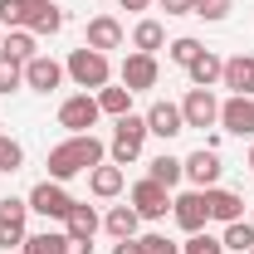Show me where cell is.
<instances>
[{
  "label": "cell",
  "instance_id": "8992f818",
  "mask_svg": "<svg viewBox=\"0 0 254 254\" xmlns=\"http://www.w3.org/2000/svg\"><path fill=\"white\" fill-rule=\"evenodd\" d=\"M98 118H103V108H98L93 93H73V98H64V108H59V127H68V132H88Z\"/></svg>",
  "mask_w": 254,
  "mask_h": 254
},
{
  "label": "cell",
  "instance_id": "9a60e30c",
  "mask_svg": "<svg viewBox=\"0 0 254 254\" xmlns=\"http://www.w3.org/2000/svg\"><path fill=\"white\" fill-rule=\"evenodd\" d=\"M25 30L30 34H59L64 30V10L54 0H25Z\"/></svg>",
  "mask_w": 254,
  "mask_h": 254
},
{
  "label": "cell",
  "instance_id": "ab89813d",
  "mask_svg": "<svg viewBox=\"0 0 254 254\" xmlns=\"http://www.w3.org/2000/svg\"><path fill=\"white\" fill-rule=\"evenodd\" d=\"M250 171H254V147H250Z\"/></svg>",
  "mask_w": 254,
  "mask_h": 254
},
{
  "label": "cell",
  "instance_id": "ac0fdd59",
  "mask_svg": "<svg viewBox=\"0 0 254 254\" xmlns=\"http://www.w3.org/2000/svg\"><path fill=\"white\" fill-rule=\"evenodd\" d=\"M205 210H210V220H220V225L245 220V200H240L235 190H220V186H210V190H205Z\"/></svg>",
  "mask_w": 254,
  "mask_h": 254
},
{
  "label": "cell",
  "instance_id": "836d02e7",
  "mask_svg": "<svg viewBox=\"0 0 254 254\" xmlns=\"http://www.w3.org/2000/svg\"><path fill=\"white\" fill-rule=\"evenodd\" d=\"M190 15H200V20H225V15H230V0H195Z\"/></svg>",
  "mask_w": 254,
  "mask_h": 254
},
{
  "label": "cell",
  "instance_id": "ffe728a7",
  "mask_svg": "<svg viewBox=\"0 0 254 254\" xmlns=\"http://www.w3.org/2000/svg\"><path fill=\"white\" fill-rule=\"evenodd\" d=\"M186 73H190V88H215V83H220V73H225V59L205 49V54H200V59L190 64Z\"/></svg>",
  "mask_w": 254,
  "mask_h": 254
},
{
  "label": "cell",
  "instance_id": "5b68a950",
  "mask_svg": "<svg viewBox=\"0 0 254 254\" xmlns=\"http://www.w3.org/2000/svg\"><path fill=\"white\" fill-rule=\"evenodd\" d=\"M25 220H30V200L5 195V200H0V250L25 245Z\"/></svg>",
  "mask_w": 254,
  "mask_h": 254
},
{
  "label": "cell",
  "instance_id": "e0dca14e",
  "mask_svg": "<svg viewBox=\"0 0 254 254\" xmlns=\"http://www.w3.org/2000/svg\"><path fill=\"white\" fill-rule=\"evenodd\" d=\"M83 44H88V49H98V54H108V49H123V25H118L113 15H98V20H88Z\"/></svg>",
  "mask_w": 254,
  "mask_h": 254
},
{
  "label": "cell",
  "instance_id": "5bb4252c",
  "mask_svg": "<svg viewBox=\"0 0 254 254\" xmlns=\"http://www.w3.org/2000/svg\"><path fill=\"white\" fill-rule=\"evenodd\" d=\"M25 83H30L34 93H54L64 83V64L49 59V54H34V59L25 64Z\"/></svg>",
  "mask_w": 254,
  "mask_h": 254
},
{
  "label": "cell",
  "instance_id": "7a4b0ae2",
  "mask_svg": "<svg viewBox=\"0 0 254 254\" xmlns=\"http://www.w3.org/2000/svg\"><path fill=\"white\" fill-rule=\"evenodd\" d=\"M64 73L78 83V88H108V78H113V64H108V54H98V49H73L68 54V64H64Z\"/></svg>",
  "mask_w": 254,
  "mask_h": 254
},
{
  "label": "cell",
  "instance_id": "7c38bea8",
  "mask_svg": "<svg viewBox=\"0 0 254 254\" xmlns=\"http://www.w3.org/2000/svg\"><path fill=\"white\" fill-rule=\"evenodd\" d=\"M161 68H157V54H127L123 59V83L132 93H147V88H157Z\"/></svg>",
  "mask_w": 254,
  "mask_h": 254
},
{
  "label": "cell",
  "instance_id": "d6986e66",
  "mask_svg": "<svg viewBox=\"0 0 254 254\" xmlns=\"http://www.w3.org/2000/svg\"><path fill=\"white\" fill-rule=\"evenodd\" d=\"M137 225H142V215H137L132 205H113V210L103 215V230H108L113 240H137Z\"/></svg>",
  "mask_w": 254,
  "mask_h": 254
},
{
  "label": "cell",
  "instance_id": "d4e9b609",
  "mask_svg": "<svg viewBox=\"0 0 254 254\" xmlns=\"http://www.w3.org/2000/svg\"><path fill=\"white\" fill-rule=\"evenodd\" d=\"M0 54H10V59H20V64H30L39 49H34V34L30 30H10L5 34V44H0Z\"/></svg>",
  "mask_w": 254,
  "mask_h": 254
},
{
  "label": "cell",
  "instance_id": "8d00e7d4",
  "mask_svg": "<svg viewBox=\"0 0 254 254\" xmlns=\"http://www.w3.org/2000/svg\"><path fill=\"white\" fill-rule=\"evenodd\" d=\"M64 254H93V240H73V235H68V240H64Z\"/></svg>",
  "mask_w": 254,
  "mask_h": 254
},
{
  "label": "cell",
  "instance_id": "b9f144b4",
  "mask_svg": "<svg viewBox=\"0 0 254 254\" xmlns=\"http://www.w3.org/2000/svg\"><path fill=\"white\" fill-rule=\"evenodd\" d=\"M250 254H254V250H250Z\"/></svg>",
  "mask_w": 254,
  "mask_h": 254
},
{
  "label": "cell",
  "instance_id": "ba28073f",
  "mask_svg": "<svg viewBox=\"0 0 254 254\" xmlns=\"http://www.w3.org/2000/svg\"><path fill=\"white\" fill-rule=\"evenodd\" d=\"M181 118H186V127H215L220 123L215 93H210V88H190V93L181 98Z\"/></svg>",
  "mask_w": 254,
  "mask_h": 254
},
{
  "label": "cell",
  "instance_id": "74e56055",
  "mask_svg": "<svg viewBox=\"0 0 254 254\" xmlns=\"http://www.w3.org/2000/svg\"><path fill=\"white\" fill-rule=\"evenodd\" d=\"M113 254H147V250H142V240H118Z\"/></svg>",
  "mask_w": 254,
  "mask_h": 254
},
{
  "label": "cell",
  "instance_id": "7402d4cb",
  "mask_svg": "<svg viewBox=\"0 0 254 254\" xmlns=\"http://www.w3.org/2000/svg\"><path fill=\"white\" fill-rule=\"evenodd\" d=\"M88 186H93V195L113 200V195L123 190V166H93V171H88Z\"/></svg>",
  "mask_w": 254,
  "mask_h": 254
},
{
  "label": "cell",
  "instance_id": "e575fe53",
  "mask_svg": "<svg viewBox=\"0 0 254 254\" xmlns=\"http://www.w3.org/2000/svg\"><path fill=\"white\" fill-rule=\"evenodd\" d=\"M142 250H147V254H181V245H176V240H166V235H147V240H142Z\"/></svg>",
  "mask_w": 254,
  "mask_h": 254
},
{
  "label": "cell",
  "instance_id": "2e32d148",
  "mask_svg": "<svg viewBox=\"0 0 254 254\" xmlns=\"http://www.w3.org/2000/svg\"><path fill=\"white\" fill-rule=\"evenodd\" d=\"M220 83L230 88V93H240V98H254V54H235V59H225Z\"/></svg>",
  "mask_w": 254,
  "mask_h": 254
},
{
  "label": "cell",
  "instance_id": "44dd1931",
  "mask_svg": "<svg viewBox=\"0 0 254 254\" xmlns=\"http://www.w3.org/2000/svg\"><path fill=\"white\" fill-rule=\"evenodd\" d=\"M64 225H68V235H73V240H93L103 220H98V210H93V205L73 200V210H68V220H64Z\"/></svg>",
  "mask_w": 254,
  "mask_h": 254
},
{
  "label": "cell",
  "instance_id": "d590c367",
  "mask_svg": "<svg viewBox=\"0 0 254 254\" xmlns=\"http://www.w3.org/2000/svg\"><path fill=\"white\" fill-rule=\"evenodd\" d=\"M161 10H166V15H190V5H195V0H157Z\"/></svg>",
  "mask_w": 254,
  "mask_h": 254
},
{
  "label": "cell",
  "instance_id": "83f0119b",
  "mask_svg": "<svg viewBox=\"0 0 254 254\" xmlns=\"http://www.w3.org/2000/svg\"><path fill=\"white\" fill-rule=\"evenodd\" d=\"M166 54H171V64L190 68V64L205 54V44H200V39H190V34H181V39H171V44H166Z\"/></svg>",
  "mask_w": 254,
  "mask_h": 254
},
{
  "label": "cell",
  "instance_id": "f546056e",
  "mask_svg": "<svg viewBox=\"0 0 254 254\" xmlns=\"http://www.w3.org/2000/svg\"><path fill=\"white\" fill-rule=\"evenodd\" d=\"M25 83V64L10 59V54H0V93H15Z\"/></svg>",
  "mask_w": 254,
  "mask_h": 254
},
{
  "label": "cell",
  "instance_id": "4fadbf2b",
  "mask_svg": "<svg viewBox=\"0 0 254 254\" xmlns=\"http://www.w3.org/2000/svg\"><path fill=\"white\" fill-rule=\"evenodd\" d=\"M181 166H186V181H190L195 190H210L215 181H220V157H215L210 147H200V152H190V157L181 161Z\"/></svg>",
  "mask_w": 254,
  "mask_h": 254
},
{
  "label": "cell",
  "instance_id": "30bf717a",
  "mask_svg": "<svg viewBox=\"0 0 254 254\" xmlns=\"http://www.w3.org/2000/svg\"><path fill=\"white\" fill-rule=\"evenodd\" d=\"M147 132H152V137H161V142H171L176 132H186L181 103H166V98H157V103L147 108Z\"/></svg>",
  "mask_w": 254,
  "mask_h": 254
},
{
  "label": "cell",
  "instance_id": "8fae6325",
  "mask_svg": "<svg viewBox=\"0 0 254 254\" xmlns=\"http://www.w3.org/2000/svg\"><path fill=\"white\" fill-rule=\"evenodd\" d=\"M220 127H225V132H235V137H254V98L230 93L220 103Z\"/></svg>",
  "mask_w": 254,
  "mask_h": 254
},
{
  "label": "cell",
  "instance_id": "f35d334b",
  "mask_svg": "<svg viewBox=\"0 0 254 254\" xmlns=\"http://www.w3.org/2000/svg\"><path fill=\"white\" fill-rule=\"evenodd\" d=\"M123 10H147V0H123Z\"/></svg>",
  "mask_w": 254,
  "mask_h": 254
},
{
  "label": "cell",
  "instance_id": "52a82bcc",
  "mask_svg": "<svg viewBox=\"0 0 254 254\" xmlns=\"http://www.w3.org/2000/svg\"><path fill=\"white\" fill-rule=\"evenodd\" d=\"M132 210H137L142 220H161V215L171 210V190L157 186L152 176H147V181H137V186H132Z\"/></svg>",
  "mask_w": 254,
  "mask_h": 254
},
{
  "label": "cell",
  "instance_id": "60d3db41",
  "mask_svg": "<svg viewBox=\"0 0 254 254\" xmlns=\"http://www.w3.org/2000/svg\"><path fill=\"white\" fill-rule=\"evenodd\" d=\"M0 44H5V34H0Z\"/></svg>",
  "mask_w": 254,
  "mask_h": 254
},
{
  "label": "cell",
  "instance_id": "f1b7e54d",
  "mask_svg": "<svg viewBox=\"0 0 254 254\" xmlns=\"http://www.w3.org/2000/svg\"><path fill=\"white\" fill-rule=\"evenodd\" d=\"M64 240L68 235H54V230H44V235H25V254H64Z\"/></svg>",
  "mask_w": 254,
  "mask_h": 254
},
{
  "label": "cell",
  "instance_id": "d6a6232c",
  "mask_svg": "<svg viewBox=\"0 0 254 254\" xmlns=\"http://www.w3.org/2000/svg\"><path fill=\"white\" fill-rule=\"evenodd\" d=\"M0 25L25 30V0H0Z\"/></svg>",
  "mask_w": 254,
  "mask_h": 254
},
{
  "label": "cell",
  "instance_id": "603a6c76",
  "mask_svg": "<svg viewBox=\"0 0 254 254\" xmlns=\"http://www.w3.org/2000/svg\"><path fill=\"white\" fill-rule=\"evenodd\" d=\"M98 108H103V113H108V118H123V113H132V88H113V83H108V88H98Z\"/></svg>",
  "mask_w": 254,
  "mask_h": 254
},
{
  "label": "cell",
  "instance_id": "6da1fadb",
  "mask_svg": "<svg viewBox=\"0 0 254 254\" xmlns=\"http://www.w3.org/2000/svg\"><path fill=\"white\" fill-rule=\"evenodd\" d=\"M103 142H98L93 132H73L68 142H59L54 152H49V181H73V176H83V171H93V166H103Z\"/></svg>",
  "mask_w": 254,
  "mask_h": 254
},
{
  "label": "cell",
  "instance_id": "4dcf8cb0",
  "mask_svg": "<svg viewBox=\"0 0 254 254\" xmlns=\"http://www.w3.org/2000/svg\"><path fill=\"white\" fill-rule=\"evenodd\" d=\"M20 166H25V147H20L15 137H5V132H0V171H10V176H15Z\"/></svg>",
  "mask_w": 254,
  "mask_h": 254
},
{
  "label": "cell",
  "instance_id": "3957f363",
  "mask_svg": "<svg viewBox=\"0 0 254 254\" xmlns=\"http://www.w3.org/2000/svg\"><path fill=\"white\" fill-rule=\"evenodd\" d=\"M142 142H147V118L123 113L118 127H113V166H132L142 157Z\"/></svg>",
  "mask_w": 254,
  "mask_h": 254
},
{
  "label": "cell",
  "instance_id": "277c9868",
  "mask_svg": "<svg viewBox=\"0 0 254 254\" xmlns=\"http://www.w3.org/2000/svg\"><path fill=\"white\" fill-rule=\"evenodd\" d=\"M30 210H39L44 220H68V210H73V195L64 190V181H39V186L30 190Z\"/></svg>",
  "mask_w": 254,
  "mask_h": 254
},
{
  "label": "cell",
  "instance_id": "1f68e13d",
  "mask_svg": "<svg viewBox=\"0 0 254 254\" xmlns=\"http://www.w3.org/2000/svg\"><path fill=\"white\" fill-rule=\"evenodd\" d=\"M181 254H225V245L215 240V235H205V230H195L186 245H181Z\"/></svg>",
  "mask_w": 254,
  "mask_h": 254
},
{
  "label": "cell",
  "instance_id": "484cf974",
  "mask_svg": "<svg viewBox=\"0 0 254 254\" xmlns=\"http://www.w3.org/2000/svg\"><path fill=\"white\" fill-rule=\"evenodd\" d=\"M225 250H240V254H250L254 250V220H230L225 225V240H220Z\"/></svg>",
  "mask_w": 254,
  "mask_h": 254
},
{
  "label": "cell",
  "instance_id": "9c48e42d",
  "mask_svg": "<svg viewBox=\"0 0 254 254\" xmlns=\"http://www.w3.org/2000/svg\"><path fill=\"white\" fill-rule=\"evenodd\" d=\"M171 215H176V225H181L186 235L205 230V220H210V210H205V190H181V195L171 200Z\"/></svg>",
  "mask_w": 254,
  "mask_h": 254
},
{
  "label": "cell",
  "instance_id": "4316f807",
  "mask_svg": "<svg viewBox=\"0 0 254 254\" xmlns=\"http://www.w3.org/2000/svg\"><path fill=\"white\" fill-rule=\"evenodd\" d=\"M147 176H152V181H157V186H176V181H181V176H186V166H181V161L176 157H166V152H161L157 161H152V171H147Z\"/></svg>",
  "mask_w": 254,
  "mask_h": 254
},
{
  "label": "cell",
  "instance_id": "cb8c5ba5",
  "mask_svg": "<svg viewBox=\"0 0 254 254\" xmlns=\"http://www.w3.org/2000/svg\"><path fill=\"white\" fill-rule=\"evenodd\" d=\"M161 44H166V30H161L157 20H142V25L132 30V49H137V54H157Z\"/></svg>",
  "mask_w": 254,
  "mask_h": 254
}]
</instances>
